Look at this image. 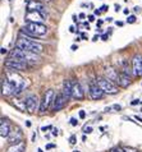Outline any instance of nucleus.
<instances>
[{
    "label": "nucleus",
    "instance_id": "nucleus-1",
    "mask_svg": "<svg viewBox=\"0 0 142 152\" xmlns=\"http://www.w3.org/2000/svg\"><path fill=\"white\" fill-rule=\"evenodd\" d=\"M10 59H17V60L24 61V63H31V64H39L41 61V58L35 53H30L26 50H22L19 48H14L10 51Z\"/></svg>",
    "mask_w": 142,
    "mask_h": 152
},
{
    "label": "nucleus",
    "instance_id": "nucleus-2",
    "mask_svg": "<svg viewBox=\"0 0 142 152\" xmlns=\"http://www.w3.org/2000/svg\"><path fill=\"white\" fill-rule=\"evenodd\" d=\"M5 77H7V79L9 81V83L14 88L13 95H19L20 92H22L24 88L27 87L26 79H24L23 77H20V75L17 73V72H14V70H7Z\"/></svg>",
    "mask_w": 142,
    "mask_h": 152
},
{
    "label": "nucleus",
    "instance_id": "nucleus-3",
    "mask_svg": "<svg viewBox=\"0 0 142 152\" xmlns=\"http://www.w3.org/2000/svg\"><path fill=\"white\" fill-rule=\"evenodd\" d=\"M15 48H19L22 50H26V51L30 53H35V54H40L42 53L44 46L40 44V42H36L28 37H22L20 36L15 42Z\"/></svg>",
    "mask_w": 142,
    "mask_h": 152
},
{
    "label": "nucleus",
    "instance_id": "nucleus-4",
    "mask_svg": "<svg viewBox=\"0 0 142 152\" xmlns=\"http://www.w3.org/2000/svg\"><path fill=\"white\" fill-rule=\"evenodd\" d=\"M96 82H97V84L101 87V90L105 92V94H108V95H116L118 94V87L115 86V83L110 82L108 78L99 77Z\"/></svg>",
    "mask_w": 142,
    "mask_h": 152
},
{
    "label": "nucleus",
    "instance_id": "nucleus-5",
    "mask_svg": "<svg viewBox=\"0 0 142 152\" xmlns=\"http://www.w3.org/2000/svg\"><path fill=\"white\" fill-rule=\"evenodd\" d=\"M24 28L27 29L28 32H31L35 37H39V36H44L48 33V27L42 23H36V22H31V23H27Z\"/></svg>",
    "mask_w": 142,
    "mask_h": 152
},
{
    "label": "nucleus",
    "instance_id": "nucleus-6",
    "mask_svg": "<svg viewBox=\"0 0 142 152\" xmlns=\"http://www.w3.org/2000/svg\"><path fill=\"white\" fill-rule=\"evenodd\" d=\"M54 97H55L54 90H48L46 92H45L42 100L40 101V111L41 113H45L50 107V105H51L53 101H54Z\"/></svg>",
    "mask_w": 142,
    "mask_h": 152
},
{
    "label": "nucleus",
    "instance_id": "nucleus-7",
    "mask_svg": "<svg viewBox=\"0 0 142 152\" xmlns=\"http://www.w3.org/2000/svg\"><path fill=\"white\" fill-rule=\"evenodd\" d=\"M39 104H40V101L36 95H30L24 99V106H26V110L30 114H35L37 111Z\"/></svg>",
    "mask_w": 142,
    "mask_h": 152
},
{
    "label": "nucleus",
    "instance_id": "nucleus-8",
    "mask_svg": "<svg viewBox=\"0 0 142 152\" xmlns=\"http://www.w3.org/2000/svg\"><path fill=\"white\" fill-rule=\"evenodd\" d=\"M68 104V99L63 95V92H59L56 94L55 97H54L53 101V111H59L61 109H64V106Z\"/></svg>",
    "mask_w": 142,
    "mask_h": 152
},
{
    "label": "nucleus",
    "instance_id": "nucleus-9",
    "mask_svg": "<svg viewBox=\"0 0 142 152\" xmlns=\"http://www.w3.org/2000/svg\"><path fill=\"white\" fill-rule=\"evenodd\" d=\"M27 63L17 60V59H8L5 61V68H8L9 70H24L27 68Z\"/></svg>",
    "mask_w": 142,
    "mask_h": 152
},
{
    "label": "nucleus",
    "instance_id": "nucleus-10",
    "mask_svg": "<svg viewBox=\"0 0 142 152\" xmlns=\"http://www.w3.org/2000/svg\"><path fill=\"white\" fill-rule=\"evenodd\" d=\"M90 96H91V99L92 100H101L102 97H104V92L101 90V87L97 84V82H91L90 83Z\"/></svg>",
    "mask_w": 142,
    "mask_h": 152
},
{
    "label": "nucleus",
    "instance_id": "nucleus-11",
    "mask_svg": "<svg viewBox=\"0 0 142 152\" xmlns=\"http://www.w3.org/2000/svg\"><path fill=\"white\" fill-rule=\"evenodd\" d=\"M132 70L136 77H141L142 75V56L135 55L132 59Z\"/></svg>",
    "mask_w": 142,
    "mask_h": 152
},
{
    "label": "nucleus",
    "instance_id": "nucleus-12",
    "mask_svg": "<svg viewBox=\"0 0 142 152\" xmlns=\"http://www.w3.org/2000/svg\"><path fill=\"white\" fill-rule=\"evenodd\" d=\"M8 142H9V145H18V143L23 142V134L20 132L19 129H15L13 130L9 137H8Z\"/></svg>",
    "mask_w": 142,
    "mask_h": 152
},
{
    "label": "nucleus",
    "instance_id": "nucleus-13",
    "mask_svg": "<svg viewBox=\"0 0 142 152\" xmlns=\"http://www.w3.org/2000/svg\"><path fill=\"white\" fill-rule=\"evenodd\" d=\"M72 97H73V99H76V100H83V99H85V92H83L79 82H73Z\"/></svg>",
    "mask_w": 142,
    "mask_h": 152
},
{
    "label": "nucleus",
    "instance_id": "nucleus-14",
    "mask_svg": "<svg viewBox=\"0 0 142 152\" xmlns=\"http://www.w3.org/2000/svg\"><path fill=\"white\" fill-rule=\"evenodd\" d=\"M45 10L44 5L41 4L40 1H36V0H28L27 3V12L30 13V12H42Z\"/></svg>",
    "mask_w": 142,
    "mask_h": 152
},
{
    "label": "nucleus",
    "instance_id": "nucleus-15",
    "mask_svg": "<svg viewBox=\"0 0 142 152\" xmlns=\"http://www.w3.org/2000/svg\"><path fill=\"white\" fill-rule=\"evenodd\" d=\"M13 92H14V88L13 86L9 83V81L5 78V79H1V95L3 96H10V95H13Z\"/></svg>",
    "mask_w": 142,
    "mask_h": 152
},
{
    "label": "nucleus",
    "instance_id": "nucleus-16",
    "mask_svg": "<svg viewBox=\"0 0 142 152\" xmlns=\"http://www.w3.org/2000/svg\"><path fill=\"white\" fill-rule=\"evenodd\" d=\"M10 133H12V130H10L9 123H8L4 118H1V121H0V136L3 138H8Z\"/></svg>",
    "mask_w": 142,
    "mask_h": 152
},
{
    "label": "nucleus",
    "instance_id": "nucleus-17",
    "mask_svg": "<svg viewBox=\"0 0 142 152\" xmlns=\"http://www.w3.org/2000/svg\"><path fill=\"white\" fill-rule=\"evenodd\" d=\"M42 18H44V17H42V14H41L40 12H30V13H27L26 17H24V19H26L28 23H31V22L41 23Z\"/></svg>",
    "mask_w": 142,
    "mask_h": 152
},
{
    "label": "nucleus",
    "instance_id": "nucleus-18",
    "mask_svg": "<svg viewBox=\"0 0 142 152\" xmlns=\"http://www.w3.org/2000/svg\"><path fill=\"white\" fill-rule=\"evenodd\" d=\"M105 74H106V77L110 82L113 83H118L119 84V73L116 72L115 69H113V68H106L105 69Z\"/></svg>",
    "mask_w": 142,
    "mask_h": 152
},
{
    "label": "nucleus",
    "instance_id": "nucleus-19",
    "mask_svg": "<svg viewBox=\"0 0 142 152\" xmlns=\"http://www.w3.org/2000/svg\"><path fill=\"white\" fill-rule=\"evenodd\" d=\"M72 88H73V82H70L69 79H65L63 83V90H61V92H63V95L68 100L72 97Z\"/></svg>",
    "mask_w": 142,
    "mask_h": 152
},
{
    "label": "nucleus",
    "instance_id": "nucleus-20",
    "mask_svg": "<svg viewBox=\"0 0 142 152\" xmlns=\"http://www.w3.org/2000/svg\"><path fill=\"white\" fill-rule=\"evenodd\" d=\"M129 83H131V77H129L127 73L120 72L119 73V86L123 88H127L129 86Z\"/></svg>",
    "mask_w": 142,
    "mask_h": 152
},
{
    "label": "nucleus",
    "instance_id": "nucleus-21",
    "mask_svg": "<svg viewBox=\"0 0 142 152\" xmlns=\"http://www.w3.org/2000/svg\"><path fill=\"white\" fill-rule=\"evenodd\" d=\"M24 150H26V145L24 142H20L18 145H10L5 152H24Z\"/></svg>",
    "mask_w": 142,
    "mask_h": 152
},
{
    "label": "nucleus",
    "instance_id": "nucleus-22",
    "mask_svg": "<svg viewBox=\"0 0 142 152\" xmlns=\"http://www.w3.org/2000/svg\"><path fill=\"white\" fill-rule=\"evenodd\" d=\"M124 152H140L137 148H133V147H124Z\"/></svg>",
    "mask_w": 142,
    "mask_h": 152
},
{
    "label": "nucleus",
    "instance_id": "nucleus-23",
    "mask_svg": "<svg viewBox=\"0 0 142 152\" xmlns=\"http://www.w3.org/2000/svg\"><path fill=\"white\" fill-rule=\"evenodd\" d=\"M127 22H128L129 24H133V23L136 22V17H135V15H129L128 19H127Z\"/></svg>",
    "mask_w": 142,
    "mask_h": 152
},
{
    "label": "nucleus",
    "instance_id": "nucleus-24",
    "mask_svg": "<svg viewBox=\"0 0 142 152\" xmlns=\"http://www.w3.org/2000/svg\"><path fill=\"white\" fill-rule=\"evenodd\" d=\"M69 142H70V145H76L77 143V138H76V136H72L69 138Z\"/></svg>",
    "mask_w": 142,
    "mask_h": 152
},
{
    "label": "nucleus",
    "instance_id": "nucleus-25",
    "mask_svg": "<svg viewBox=\"0 0 142 152\" xmlns=\"http://www.w3.org/2000/svg\"><path fill=\"white\" fill-rule=\"evenodd\" d=\"M83 132H85V133H91V132H92V128H91V126H85V128H83Z\"/></svg>",
    "mask_w": 142,
    "mask_h": 152
},
{
    "label": "nucleus",
    "instance_id": "nucleus-26",
    "mask_svg": "<svg viewBox=\"0 0 142 152\" xmlns=\"http://www.w3.org/2000/svg\"><path fill=\"white\" fill-rule=\"evenodd\" d=\"M70 124H72L73 126L78 125V121H77V119H76V118H72V119H70Z\"/></svg>",
    "mask_w": 142,
    "mask_h": 152
},
{
    "label": "nucleus",
    "instance_id": "nucleus-27",
    "mask_svg": "<svg viewBox=\"0 0 142 152\" xmlns=\"http://www.w3.org/2000/svg\"><path fill=\"white\" fill-rule=\"evenodd\" d=\"M110 152H124V150L120 148V147H115V148H113Z\"/></svg>",
    "mask_w": 142,
    "mask_h": 152
},
{
    "label": "nucleus",
    "instance_id": "nucleus-28",
    "mask_svg": "<svg viewBox=\"0 0 142 152\" xmlns=\"http://www.w3.org/2000/svg\"><path fill=\"white\" fill-rule=\"evenodd\" d=\"M79 118H81V119H85V118H86V113L83 110L79 111Z\"/></svg>",
    "mask_w": 142,
    "mask_h": 152
},
{
    "label": "nucleus",
    "instance_id": "nucleus-29",
    "mask_svg": "<svg viewBox=\"0 0 142 152\" xmlns=\"http://www.w3.org/2000/svg\"><path fill=\"white\" fill-rule=\"evenodd\" d=\"M100 9H101V12H106L108 9H109V7H108V5H102Z\"/></svg>",
    "mask_w": 142,
    "mask_h": 152
},
{
    "label": "nucleus",
    "instance_id": "nucleus-30",
    "mask_svg": "<svg viewBox=\"0 0 142 152\" xmlns=\"http://www.w3.org/2000/svg\"><path fill=\"white\" fill-rule=\"evenodd\" d=\"M108 37H109V35H108V33H105V35H102V36H101V40H102V41H106V40H108Z\"/></svg>",
    "mask_w": 142,
    "mask_h": 152
},
{
    "label": "nucleus",
    "instance_id": "nucleus-31",
    "mask_svg": "<svg viewBox=\"0 0 142 152\" xmlns=\"http://www.w3.org/2000/svg\"><path fill=\"white\" fill-rule=\"evenodd\" d=\"M113 109H115V110H120V109H122V106H120V105H114V106H113Z\"/></svg>",
    "mask_w": 142,
    "mask_h": 152
},
{
    "label": "nucleus",
    "instance_id": "nucleus-32",
    "mask_svg": "<svg viewBox=\"0 0 142 152\" xmlns=\"http://www.w3.org/2000/svg\"><path fill=\"white\" fill-rule=\"evenodd\" d=\"M8 53V50L5 48H1V55H4V54H7Z\"/></svg>",
    "mask_w": 142,
    "mask_h": 152
},
{
    "label": "nucleus",
    "instance_id": "nucleus-33",
    "mask_svg": "<svg viewBox=\"0 0 142 152\" xmlns=\"http://www.w3.org/2000/svg\"><path fill=\"white\" fill-rule=\"evenodd\" d=\"M140 102H141L140 100H135V101H132V105H138Z\"/></svg>",
    "mask_w": 142,
    "mask_h": 152
},
{
    "label": "nucleus",
    "instance_id": "nucleus-34",
    "mask_svg": "<svg viewBox=\"0 0 142 152\" xmlns=\"http://www.w3.org/2000/svg\"><path fill=\"white\" fill-rule=\"evenodd\" d=\"M89 20H90V22H94V20H95V17H94V15H89Z\"/></svg>",
    "mask_w": 142,
    "mask_h": 152
},
{
    "label": "nucleus",
    "instance_id": "nucleus-35",
    "mask_svg": "<svg viewBox=\"0 0 142 152\" xmlns=\"http://www.w3.org/2000/svg\"><path fill=\"white\" fill-rule=\"evenodd\" d=\"M55 147V145H48L46 146V150H50V148H54Z\"/></svg>",
    "mask_w": 142,
    "mask_h": 152
},
{
    "label": "nucleus",
    "instance_id": "nucleus-36",
    "mask_svg": "<svg viewBox=\"0 0 142 152\" xmlns=\"http://www.w3.org/2000/svg\"><path fill=\"white\" fill-rule=\"evenodd\" d=\"M53 136H58V129H53Z\"/></svg>",
    "mask_w": 142,
    "mask_h": 152
},
{
    "label": "nucleus",
    "instance_id": "nucleus-37",
    "mask_svg": "<svg viewBox=\"0 0 142 152\" xmlns=\"http://www.w3.org/2000/svg\"><path fill=\"white\" fill-rule=\"evenodd\" d=\"M79 18H81V19L86 18V14H85V13H81V14H79Z\"/></svg>",
    "mask_w": 142,
    "mask_h": 152
},
{
    "label": "nucleus",
    "instance_id": "nucleus-38",
    "mask_svg": "<svg viewBox=\"0 0 142 152\" xmlns=\"http://www.w3.org/2000/svg\"><path fill=\"white\" fill-rule=\"evenodd\" d=\"M95 14H96V15H100V14H101V10H97V9H96V10H95Z\"/></svg>",
    "mask_w": 142,
    "mask_h": 152
},
{
    "label": "nucleus",
    "instance_id": "nucleus-39",
    "mask_svg": "<svg viewBox=\"0 0 142 152\" xmlns=\"http://www.w3.org/2000/svg\"><path fill=\"white\" fill-rule=\"evenodd\" d=\"M119 9H120V7L118 5V4H115V12H118Z\"/></svg>",
    "mask_w": 142,
    "mask_h": 152
},
{
    "label": "nucleus",
    "instance_id": "nucleus-40",
    "mask_svg": "<svg viewBox=\"0 0 142 152\" xmlns=\"http://www.w3.org/2000/svg\"><path fill=\"white\" fill-rule=\"evenodd\" d=\"M140 10H141L140 7H135V12H140Z\"/></svg>",
    "mask_w": 142,
    "mask_h": 152
},
{
    "label": "nucleus",
    "instance_id": "nucleus-41",
    "mask_svg": "<svg viewBox=\"0 0 142 152\" xmlns=\"http://www.w3.org/2000/svg\"><path fill=\"white\" fill-rule=\"evenodd\" d=\"M123 13H124V14H129V10H128V9H124Z\"/></svg>",
    "mask_w": 142,
    "mask_h": 152
},
{
    "label": "nucleus",
    "instance_id": "nucleus-42",
    "mask_svg": "<svg viewBox=\"0 0 142 152\" xmlns=\"http://www.w3.org/2000/svg\"><path fill=\"white\" fill-rule=\"evenodd\" d=\"M77 48H78V46H76V45H72V50H77Z\"/></svg>",
    "mask_w": 142,
    "mask_h": 152
},
{
    "label": "nucleus",
    "instance_id": "nucleus-43",
    "mask_svg": "<svg viewBox=\"0 0 142 152\" xmlns=\"http://www.w3.org/2000/svg\"><path fill=\"white\" fill-rule=\"evenodd\" d=\"M116 26H123V22H116Z\"/></svg>",
    "mask_w": 142,
    "mask_h": 152
},
{
    "label": "nucleus",
    "instance_id": "nucleus-44",
    "mask_svg": "<svg viewBox=\"0 0 142 152\" xmlns=\"http://www.w3.org/2000/svg\"><path fill=\"white\" fill-rule=\"evenodd\" d=\"M97 40H99V36H95V37H94V40H92V41H97Z\"/></svg>",
    "mask_w": 142,
    "mask_h": 152
},
{
    "label": "nucleus",
    "instance_id": "nucleus-45",
    "mask_svg": "<svg viewBox=\"0 0 142 152\" xmlns=\"http://www.w3.org/2000/svg\"><path fill=\"white\" fill-rule=\"evenodd\" d=\"M26 125L27 126H31V121H26Z\"/></svg>",
    "mask_w": 142,
    "mask_h": 152
},
{
    "label": "nucleus",
    "instance_id": "nucleus-46",
    "mask_svg": "<svg viewBox=\"0 0 142 152\" xmlns=\"http://www.w3.org/2000/svg\"><path fill=\"white\" fill-rule=\"evenodd\" d=\"M136 119H137V120H138V121H141V123H142V119H141V118H138V116H136Z\"/></svg>",
    "mask_w": 142,
    "mask_h": 152
},
{
    "label": "nucleus",
    "instance_id": "nucleus-47",
    "mask_svg": "<svg viewBox=\"0 0 142 152\" xmlns=\"http://www.w3.org/2000/svg\"><path fill=\"white\" fill-rule=\"evenodd\" d=\"M37 152H44L42 150H41V148H39V150H37Z\"/></svg>",
    "mask_w": 142,
    "mask_h": 152
},
{
    "label": "nucleus",
    "instance_id": "nucleus-48",
    "mask_svg": "<svg viewBox=\"0 0 142 152\" xmlns=\"http://www.w3.org/2000/svg\"><path fill=\"white\" fill-rule=\"evenodd\" d=\"M73 152H79V151H78V150H76V151H73Z\"/></svg>",
    "mask_w": 142,
    "mask_h": 152
},
{
    "label": "nucleus",
    "instance_id": "nucleus-49",
    "mask_svg": "<svg viewBox=\"0 0 142 152\" xmlns=\"http://www.w3.org/2000/svg\"><path fill=\"white\" fill-rule=\"evenodd\" d=\"M46 1H50V0H46Z\"/></svg>",
    "mask_w": 142,
    "mask_h": 152
}]
</instances>
